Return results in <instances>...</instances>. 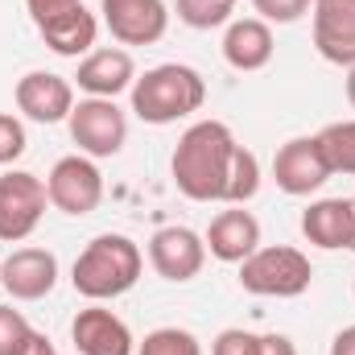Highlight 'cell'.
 Here are the masks:
<instances>
[{"label": "cell", "mask_w": 355, "mask_h": 355, "mask_svg": "<svg viewBox=\"0 0 355 355\" xmlns=\"http://www.w3.org/2000/svg\"><path fill=\"white\" fill-rule=\"evenodd\" d=\"M240 141L223 120H198L178 137V149L170 157L174 186L190 202H227L232 166H236Z\"/></svg>", "instance_id": "obj_1"}, {"label": "cell", "mask_w": 355, "mask_h": 355, "mask_svg": "<svg viewBox=\"0 0 355 355\" xmlns=\"http://www.w3.org/2000/svg\"><path fill=\"white\" fill-rule=\"evenodd\" d=\"M141 268H145V252L137 240L120 232H103L79 252V261L71 268V285L87 302H112V297H124L141 281Z\"/></svg>", "instance_id": "obj_2"}, {"label": "cell", "mask_w": 355, "mask_h": 355, "mask_svg": "<svg viewBox=\"0 0 355 355\" xmlns=\"http://www.w3.org/2000/svg\"><path fill=\"white\" fill-rule=\"evenodd\" d=\"M207 103V79L186 62H162L132 83V112L145 124H178Z\"/></svg>", "instance_id": "obj_3"}, {"label": "cell", "mask_w": 355, "mask_h": 355, "mask_svg": "<svg viewBox=\"0 0 355 355\" xmlns=\"http://www.w3.org/2000/svg\"><path fill=\"white\" fill-rule=\"evenodd\" d=\"M314 281V265L302 248L272 244L240 261V289L252 297H302Z\"/></svg>", "instance_id": "obj_4"}, {"label": "cell", "mask_w": 355, "mask_h": 355, "mask_svg": "<svg viewBox=\"0 0 355 355\" xmlns=\"http://www.w3.org/2000/svg\"><path fill=\"white\" fill-rule=\"evenodd\" d=\"M46 207H50V194L37 174H29V170L0 174V240L4 244L29 240L37 232Z\"/></svg>", "instance_id": "obj_5"}, {"label": "cell", "mask_w": 355, "mask_h": 355, "mask_svg": "<svg viewBox=\"0 0 355 355\" xmlns=\"http://www.w3.org/2000/svg\"><path fill=\"white\" fill-rule=\"evenodd\" d=\"M67 128H71V141L79 145V153H87L95 162L116 157L128 141V116L116 107V99H95V95L79 99Z\"/></svg>", "instance_id": "obj_6"}, {"label": "cell", "mask_w": 355, "mask_h": 355, "mask_svg": "<svg viewBox=\"0 0 355 355\" xmlns=\"http://www.w3.org/2000/svg\"><path fill=\"white\" fill-rule=\"evenodd\" d=\"M46 194H50V207L62 215H75V219L91 215L103 202V174H99L95 157H87V153L58 157L46 178Z\"/></svg>", "instance_id": "obj_7"}, {"label": "cell", "mask_w": 355, "mask_h": 355, "mask_svg": "<svg viewBox=\"0 0 355 355\" xmlns=\"http://www.w3.org/2000/svg\"><path fill=\"white\" fill-rule=\"evenodd\" d=\"M99 12L120 46H153L170 29L166 0H99Z\"/></svg>", "instance_id": "obj_8"}, {"label": "cell", "mask_w": 355, "mask_h": 355, "mask_svg": "<svg viewBox=\"0 0 355 355\" xmlns=\"http://www.w3.org/2000/svg\"><path fill=\"white\" fill-rule=\"evenodd\" d=\"M149 265L157 277H166V281H194L202 265H207V240L194 232V227H157L153 236H149Z\"/></svg>", "instance_id": "obj_9"}, {"label": "cell", "mask_w": 355, "mask_h": 355, "mask_svg": "<svg viewBox=\"0 0 355 355\" xmlns=\"http://www.w3.org/2000/svg\"><path fill=\"white\" fill-rule=\"evenodd\" d=\"M17 112L29 116L33 124H62L75 112V83L54 71H29L17 79Z\"/></svg>", "instance_id": "obj_10"}, {"label": "cell", "mask_w": 355, "mask_h": 355, "mask_svg": "<svg viewBox=\"0 0 355 355\" xmlns=\"http://www.w3.org/2000/svg\"><path fill=\"white\" fill-rule=\"evenodd\" d=\"M272 178L293 198H306V194L322 190L331 182V166L322 157L318 137H293V141H285L277 149V157H272Z\"/></svg>", "instance_id": "obj_11"}, {"label": "cell", "mask_w": 355, "mask_h": 355, "mask_svg": "<svg viewBox=\"0 0 355 355\" xmlns=\"http://www.w3.org/2000/svg\"><path fill=\"white\" fill-rule=\"evenodd\" d=\"M71 343L79 355H137V339H132L128 322L116 310H107L103 302H91L87 310L75 314Z\"/></svg>", "instance_id": "obj_12"}, {"label": "cell", "mask_w": 355, "mask_h": 355, "mask_svg": "<svg viewBox=\"0 0 355 355\" xmlns=\"http://www.w3.org/2000/svg\"><path fill=\"white\" fill-rule=\"evenodd\" d=\"M0 285L12 302H42L58 285V257L50 248H17L0 261Z\"/></svg>", "instance_id": "obj_13"}, {"label": "cell", "mask_w": 355, "mask_h": 355, "mask_svg": "<svg viewBox=\"0 0 355 355\" xmlns=\"http://www.w3.org/2000/svg\"><path fill=\"white\" fill-rule=\"evenodd\" d=\"M314 50L331 67H355V0H314Z\"/></svg>", "instance_id": "obj_14"}, {"label": "cell", "mask_w": 355, "mask_h": 355, "mask_svg": "<svg viewBox=\"0 0 355 355\" xmlns=\"http://www.w3.org/2000/svg\"><path fill=\"white\" fill-rule=\"evenodd\" d=\"M202 240H207V252L215 261L240 265V261H248L261 248V219L252 211H244V207H227V211H219L211 219Z\"/></svg>", "instance_id": "obj_15"}, {"label": "cell", "mask_w": 355, "mask_h": 355, "mask_svg": "<svg viewBox=\"0 0 355 355\" xmlns=\"http://www.w3.org/2000/svg\"><path fill=\"white\" fill-rule=\"evenodd\" d=\"M79 91H87L95 99H116L124 91H132L137 83V62L124 46H103V50H91L87 58L79 62V75H75Z\"/></svg>", "instance_id": "obj_16"}, {"label": "cell", "mask_w": 355, "mask_h": 355, "mask_svg": "<svg viewBox=\"0 0 355 355\" xmlns=\"http://www.w3.org/2000/svg\"><path fill=\"white\" fill-rule=\"evenodd\" d=\"M302 236L322 248V252H339L352 248L355 240V202L352 198H318L302 211Z\"/></svg>", "instance_id": "obj_17"}, {"label": "cell", "mask_w": 355, "mask_h": 355, "mask_svg": "<svg viewBox=\"0 0 355 355\" xmlns=\"http://www.w3.org/2000/svg\"><path fill=\"white\" fill-rule=\"evenodd\" d=\"M272 29L261 17H240V21H227V33H223V58L232 71H261L272 62Z\"/></svg>", "instance_id": "obj_18"}, {"label": "cell", "mask_w": 355, "mask_h": 355, "mask_svg": "<svg viewBox=\"0 0 355 355\" xmlns=\"http://www.w3.org/2000/svg\"><path fill=\"white\" fill-rule=\"evenodd\" d=\"M37 33H42V42L54 54H62V58H87L95 37H99V21H95V12H91L87 4H75V8L58 12L54 21L37 25Z\"/></svg>", "instance_id": "obj_19"}, {"label": "cell", "mask_w": 355, "mask_h": 355, "mask_svg": "<svg viewBox=\"0 0 355 355\" xmlns=\"http://www.w3.org/2000/svg\"><path fill=\"white\" fill-rule=\"evenodd\" d=\"M314 137L322 145V157H327L331 174H355V120H335Z\"/></svg>", "instance_id": "obj_20"}, {"label": "cell", "mask_w": 355, "mask_h": 355, "mask_svg": "<svg viewBox=\"0 0 355 355\" xmlns=\"http://www.w3.org/2000/svg\"><path fill=\"white\" fill-rule=\"evenodd\" d=\"M137 355H202V343L182 327H157L137 343Z\"/></svg>", "instance_id": "obj_21"}, {"label": "cell", "mask_w": 355, "mask_h": 355, "mask_svg": "<svg viewBox=\"0 0 355 355\" xmlns=\"http://www.w3.org/2000/svg\"><path fill=\"white\" fill-rule=\"evenodd\" d=\"M236 12V0H178V21L190 29H219Z\"/></svg>", "instance_id": "obj_22"}, {"label": "cell", "mask_w": 355, "mask_h": 355, "mask_svg": "<svg viewBox=\"0 0 355 355\" xmlns=\"http://www.w3.org/2000/svg\"><path fill=\"white\" fill-rule=\"evenodd\" d=\"M252 8L268 25H293L314 8V0H252Z\"/></svg>", "instance_id": "obj_23"}, {"label": "cell", "mask_w": 355, "mask_h": 355, "mask_svg": "<svg viewBox=\"0 0 355 355\" xmlns=\"http://www.w3.org/2000/svg\"><path fill=\"white\" fill-rule=\"evenodd\" d=\"M25 149H29L25 124H21L12 112H0V166H12Z\"/></svg>", "instance_id": "obj_24"}, {"label": "cell", "mask_w": 355, "mask_h": 355, "mask_svg": "<svg viewBox=\"0 0 355 355\" xmlns=\"http://www.w3.org/2000/svg\"><path fill=\"white\" fill-rule=\"evenodd\" d=\"M211 355H261V335L240 331V327H227V331L215 335Z\"/></svg>", "instance_id": "obj_25"}, {"label": "cell", "mask_w": 355, "mask_h": 355, "mask_svg": "<svg viewBox=\"0 0 355 355\" xmlns=\"http://www.w3.org/2000/svg\"><path fill=\"white\" fill-rule=\"evenodd\" d=\"M29 331H33V327H29V318H25L21 310L0 306V355H12V347H17Z\"/></svg>", "instance_id": "obj_26"}, {"label": "cell", "mask_w": 355, "mask_h": 355, "mask_svg": "<svg viewBox=\"0 0 355 355\" xmlns=\"http://www.w3.org/2000/svg\"><path fill=\"white\" fill-rule=\"evenodd\" d=\"M75 4H83V0H25L33 25H46V21H54L58 12H67V8H75Z\"/></svg>", "instance_id": "obj_27"}, {"label": "cell", "mask_w": 355, "mask_h": 355, "mask_svg": "<svg viewBox=\"0 0 355 355\" xmlns=\"http://www.w3.org/2000/svg\"><path fill=\"white\" fill-rule=\"evenodd\" d=\"M12 355H58L54 352V343H50V335H42V331H29L17 347H12Z\"/></svg>", "instance_id": "obj_28"}, {"label": "cell", "mask_w": 355, "mask_h": 355, "mask_svg": "<svg viewBox=\"0 0 355 355\" xmlns=\"http://www.w3.org/2000/svg\"><path fill=\"white\" fill-rule=\"evenodd\" d=\"M261 355H297L289 335H261Z\"/></svg>", "instance_id": "obj_29"}, {"label": "cell", "mask_w": 355, "mask_h": 355, "mask_svg": "<svg viewBox=\"0 0 355 355\" xmlns=\"http://www.w3.org/2000/svg\"><path fill=\"white\" fill-rule=\"evenodd\" d=\"M331 355H355V327H343L331 339Z\"/></svg>", "instance_id": "obj_30"}, {"label": "cell", "mask_w": 355, "mask_h": 355, "mask_svg": "<svg viewBox=\"0 0 355 355\" xmlns=\"http://www.w3.org/2000/svg\"><path fill=\"white\" fill-rule=\"evenodd\" d=\"M347 103L355 107V67H347Z\"/></svg>", "instance_id": "obj_31"}, {"label": "cell", "mask_w": 355, "mask_h": 355, "mask_svg": "<svg viewBox=\"0 0 355 355\" xmlns=\"http://www.w3.org/2000/svg\"><path fill=\"white\" fill-rule=\"evenodd\" d=\"M352 252H355V240H352Z\"/></svg>", "instance_id": "obj_32"}, {"label": "cell", "mask_w": 355, "mask_h": 355, "mask_svg": "<svg viewBox=\"0 0 355 355\" xmlns=\"http://www.w3.org/2000/svg\"><path fill=\"white\" fill-rule=\"evenodd\" d=\"M352 293H355V285H352Z\"/></svg>", "instance_id": "obj_33"}, {"label": "cell", "mask_w": 355, "mask_h": 355, "mask_svg": "<svg viewBox=\"0 0 355 355\" xmlns=\"http://www.w3.org/2000/svg\"><path fill=\"white\" fill-rule=\"evenodd\" d=\"M352 202H355V198H352Z\"/></svg>", "instance_id": "obj_34"}]
</instances>
